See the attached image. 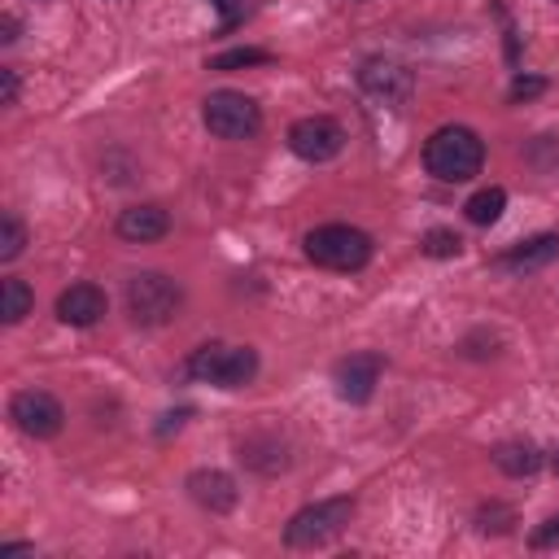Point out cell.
I'll return each instance as SVG.
<instances>
[{"label":"cell","mask_w":559,"mask_h":559,"mask_svg":"<svg viewBox=\"0 0 559 559\" xmlns=\"http://www.w3.org/2000/svg\"><path fill=\"white\" fill-rule=\"evenodd\" d=\"M424 166L441 183H467L485 166V140L472 127H437L424 144Z\"/></svg>","instance_id":"6da1fadb"},{"label":"cell","mask_w":559,"mask_h":559,"mask_svg":"<svg viewBox=\"0 0 559 559\" xmlns=\"http://www.w3.org/2000/svg\"><path fill=\"white\" fill-rule=\"evenodd\" d=\"M306 258L328 271H362L371 262V236L349 223H323L306 231Z\"/></svg>","instance_id":"7a4b0ae2"},{"label":"cell","mask_w":559,"mask_h":559,"mask_svg":"<svg viewBox=\"0 0 559 559\" xmlns=\"http://www.w3.org/2000/svg\"><path fill=\"white\" fill-rule=\"evenodd\" d=\"M188 376L201 380V384H214V389H240L258 376V349L249 345H197L192 358H188Z\"/></svg>","instance_id":"3957f363"},{"label":"cell","mask_w":559,"mask_h":559,"mask_svg":"<svg viewBox=\"0 0 559 559\" xmlns=\"http://www.w3.org/2000/svg\"><path fill=\"white\" fill-rule=\"evenodd\" d=\"M354 520V498H323V502H310L301 507L288 524H284V542L293 550H314V546H328L332 537L345 533V524Z\"/></svg>","instance_id":"277c9868"},{"label":"cell","mask_w":559,"mask_h":559,"mask_svg":"<svg viewBox=\"0 0 559 559\" xmlns=\"http://www.w3.org/2000/svg\"><path fill=\"white\" fill-rule=\"evenodd\" d=\"M179 306H183V288H179L170 275H162V271H140V275L127 280V310H131V319H135L140 328H162V323H170V319L179 314Z\"/></svg>","instance_id":"5b68a950"},{"label":"cell","mask_w":559,"mask_h":559,"mask_svg":"<svg viewBox=\"0 0 559 559\" xmlns=\"http://www.w3.org/2000/svg\"><path fill=\"white\" fill-rule=\"evenodd\" d=\"M201 122L218 140H253L262 131V109L253 96L223 87V92H210L201 100Z\"/></svg>","instance_id":"8992f818"},{"label":"cell","mask_w":559,"mask_h":559,"mask_svg":"<svg viewBox=\"0 0 559 559\" xmlns=\"http://www.w3.org/2000/svg\"><path fill=\"white\" fill-rule=\"evenodd\" d=\"M9 419L17 424V432H26V437H35V441H48V437L61 432L66 406H61L48 389H22V393H13V402H9Z\"/></svg>","instance_id":"52a82bcc"},{"label":"cell","mask_w":559,"mask_h":559,"mask_svg":"<svg viewBox=\"0 0 559 559\" xmlns=\"http://www.w3.org/2000/svg\"><path fill=\"white\" fill-rule=\"evenodd\" d=\"M288 148L301 157V162H332L341 148H345V127L328 114H310V118H297L288 127Z\"/></svg>","instance_id":"ba28073f"},{"label":"cell","mask_w":559,"mask_h":559,"mask_svg":"<svg viewBox=\"0 0 559 559\" xmlns=\"http://www.w3.org/2000/svg\"><path fill=\"white\" fill-rule=\"evenodd\" d=\"M358 87H362L367 96L384 100V105H402V100H411V92H415V74H411L402 61H393V57H367V61L358 66Z\"/></svg>","instance_id":"9c48e42d"},{"label":"cell","mask_w":559,"mask_h":559,"mask_svg":"<svg viewBox=\"0 0 559 559\" xmlns=\"http://www.w3.org/2000/svg\"><path fill=\"white\" fill-rule=\"evenodd\" d=\"M380 371H384V362H380V354H371V349L341 358V362H336V376H332V380H336V397L349 402V406L371 402V393H376V384H380Z\"/></svg>","instance_id":"30bf717a"},{"label":"cell","mask_w":559,"mask_h":559,"mask_svg":"<svg viewBox=\"0 0 559 559\" xmlns=\"http://www.w3.org/2000/svg\"><path fill=\"white\" fill-rule=\"evenodd\" d=\"M188 498H192L201 511L223 515V511L236 507L240 489H236V480H231L227 472H218V467H197V472L188 476Z\"/></svg>","instance_id":"8fae6325"},{"label":"cell","mask_w":559,"mask_h":559,"mask_svg":"<svg viewBox=\"0 0 559 559\" xmlns=\"http://www.w3.org/2000/svg\"><path fill=\"white\" fill-rule=\"evenodd\" d=\"M105 310H109L105 293H100L96 284H87V280L61 288V297H57V319L70 323V328H92V323H100Z\"/></svg>","instance_id":"7c38bea8"},{"label":"cell","mask_w":559,"mask_h":559,"mask_svg":"<svg viewBox=\"0 0 559 559\" xmlns=\"http://www.w3.org/2000/svg\"><path fill=\"white\" fill-rule=\"evenodd\" d=\"M555 258H559V236H555V231H542V236L520 240V245H511L507 253H498L493 266H498V271H515V275H524V271H542V266H550Z\"/></svg>","instance_id":"4fadbf2b"},{"label":"cell","mask_w":559,"mask_h":559,"mask_svg":"<svg viewBox=\"0 0 559 559\" xmlns=\"http://www.w3.org/2000/svg\"><path fill=\"white\" fill-rule=\"evenodd\" d=\"M166 231H170V214H166L162 205H153V201L127 205V210L118 214V236L131 240V245H153V240H162Z\"/></svg>","instance_id":"5bb4252c"},{"label":"cell","mask_w":559,"mask_h":559,"mask_svg":"<svg viewBox=\"0 0 559 559\" xmlns=\"http://www.w3.org/2000/svg\"><path fill=\"white\" fill-rule=\"evenodd\" d=\"M240 459H245V467H253L262 476H275V472L288 467V445L280 437H271V432H258V437L240 441Z\"/></svg>","instance_id":"9a60e30c"},{"label":"cell","mask_w":559,"mask_h":559,"mask_svg":"<svg viewBox=\"0 0 559 559\" xmlns=\"http://www.w3.org/2000/svg\"><path fill=\"white\" fill-rule=\"evenodd\" d=\"M493 467L502 476L524 480V476H533L542 467V450L533 441H502V445H493Z\"/></svg>","instance_id":"2e32d148"},{"label":"cell","mask_w":559,"mask_h":559,"mask_svg":"<svg viewBox=\"0 0 559 559\" xmlns=\"http://www.w3.org/2000/svg\"><path fill=\"white\" fill-rule=\"evenodd\" d=\"M502 210H507V192H502L498 183H489V188L472 192V197H467V205H463L467 223H476V227H489V223H498V218H502Z\"/></svg>","instance_id":"e0dca14e"},{"label":"cell","mask_w":559,"mask_h":559,"mask_svg":"<svg viewBox=\"0 0 559 559\" xmlns=\"http://www.w3.org/2000/svg\"><path fill=\"white\" fill-rule=\"evenodd\" d=\"M31 306H35L31 284L17 280V275H4V284H0V319L4 323H22L31 314Z\"/></svg>","instance_id":"ac0fdd59"},{"label":"cell","mask_w":559,"mask_h":559,"mask_svg":"<svg viewBox=\"0 0 559 559\" xmlns=\"http://www.w3.org/2000/svg\"><path fill=\"white\" fill-rule=\"evenodd\" d=\"M511 524H515V507H507V502H480L476 507V528L480 533H511Z\"/></svg>","instance_id":"d6986e66"},{"label":"cell","mask_w":559,"mask_h":559,"mask_svg":"<svg viewBox=\"0 0 559 559\" xmlns=\"http://www.w3.org/2000/svg\"><path fill=\"white\" fill-rule=\"evenodd\" d=\"M419 249H424L428 258H459V253H463V240H459V231H450V227H432V231H424Z\"/></svg>","instance_id":"ffe728a7"},{"label":"cell","mask_w":559,"mask_h":559,"mask_svg":"<svg viewBox=\"0 0 559 559\" xmlns=\"http://www.w3.org/2000/svg\"><path fill=\"white\" fill-rule=\"evenodd\" d=\"M262 61H271L266 48H227V52L210 57V70H245V66H262Z\"/></svg>","instance_id":"44dd1931"},{"label":"cell","mask_w":559,"mask_h":559,"mask_svg":"<svg viewBox=\"0 0 559 559\" xmlns=\"http://www.w3.org/2000/svg\"><path fill=\"white\" fill-rule=\"evenodd\" d=\"M22 249H26V227L17 214H4L0 218V262H13Z\"/></svg>","instance_id":"7402d4cb"},{"label":"cell","mask_w":559,"mask_h":559,"mask_svg":"<svg viewBox=\"0 0 559 559\" xmlns=\"http://www.w3.org/2000/svg\"><path fill=\"white\" fill-rule=\"evenodd\" d=\"M542 92H546V79H537V74H515L511 79V100H533Z\"/></svg>","instance_id":"603a6c76"},{"label":"cell","mask_w":559,"mask_h":559,"mask_svg":"<svg viewBox=\"0 0 559 559\" xmlns=\"http://www.w3.org/2000/svg\"><path fill=\"white\" fill-rule=\"evenodd\" d=\"M528 542H533L537 550H546V546H555V542H559V515H550V520H546L542 528H533V537H528Z\"/></svg>","instance_id":"cb8c5ba5"},{"label":"cell","mask_w":559,"mask_h":559,"mask_svg":"<svg viewBox=\"0 0 559 559\" xmlns=\"http://www.w3.org/2000/svg\"><path fill=\"white\" fill-rule=\"evenodd\" d=\"M210 4L223 13V26H231V22H240L249 13V0H210Z\"/></svg>","instance_id":"d4e9b609"},{"label":"cell","mask_w":559,"mask_h":559,"mask_svg":"<svg viewBox=\"0 0 559 559\" xmlns=\"http://www.w3.org/2000/svg\"><path fill=\"white\" fill-rule=\"evenodd\" d=\"M17 92H22V83H17V70H0V100L4 105H17Z\"/></svg>","instance_id":"484cf974"},{"label":"cell","mask_w":559,"mask_h":559,"mask_svg":"<svg viewBox=\"0 0 559 559\" xmlns=\"http://www.w3.org/2000/svg\"><path fill=\"white\" fill-rule=\"evenodd\" d=\"M17 35H22V22L13 13H4L0 17V44H17Z\"/></svg>","instance_id":"4316f807"},{"label":"cell","mask_w":559,"mask_h":559,"mask_svg":"<svg viewBox=\"0 0 559 559\" xmlns=\"http://www.w3.org/2000/svg\"><path fill=\"white\" fill-rule=\"evenodd\" d=\"M31 550H35L31 542H4V546H0V555H31Z\"/></svg>","instance_id":"83f0119b"},{"label":"cell","mask_w":559,"mask_h":559,"mask_svg":"<svg viewBox=\"0 0 559 559\" xmlns=\"http://www.w3.org/2000/svg\"><path fill=\"white\" fill-rule=\"evenodd\" d=\"M555 472H559V450H555Z\"/></svg>","instance_id":"f1b7e54d"},{"label":"cell","mask_w":559,"mask_h":559,"mask_svg":"<svg viewBox=\"0 0 559 559\" xmlns=\"http://www.w3.org/2000/svg\"><path fill=\"white\" fill-rule=\"evenodd\" d=\"M44 4H52V0H44Z\"/></svg>","instance_id":"f546056e"}]
</instances>
